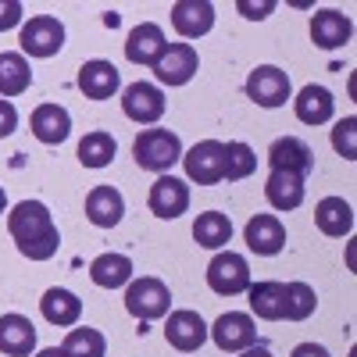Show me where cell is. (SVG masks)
I'll return each mask as SVG.
<instances>
[{
	"label": "cell",
	"instance_id": "6da1fadb",
	"mask_svg": "<svg viewBox=\"0 0 357 357\" xmlns=\"http://www.w3.org/2000/svg\"><path fill=\"white\" fill-rule=\"evenodd\" d=\"M8 232L22 257L29 261H50L61 247V232L54 225V215L43 200H22L8 215Z\"/></svg>",
	"mask_w": 357,
	"mask_h": 357
},
{
	"label": "cell",
	"instance_id": "7a4b0ae2",
	"mask_svg": "<svg viewBox=\"0 0 357 357\" xmlns=\"http://www.w3.org/2000/svg\"><path fill=\"white\" fill-rule=\"evenodd\" d=\"M132 158L146 172L168 175V168L175 161H183V139H178L172 129H143L132 139Z\"/></svg>",
	"mask_w": 357,
	"mask_h": 357
},
{
	"label": "cell",
	"instance_id": "3957f363",
	"mask_svg": "<svg viewBox=\"0 0 357 357\" xmlns=\"http://www.w3.org/2000/svg\"><path fill=\"white\" fill-rule=\"evenodd\" d=\"M126 311L139 321H154V318H165L172 311V293L161 279L154 275H143V279H132L126 286Z\"/></svg>",
	"mask_w": 357,
	"mask_h": 357
},
{
	"label": "cell",
	"instance_id": "277c9868",
	"mask_svg": "<svg viewBox=\"0 0 357 357\" xmlns=\"http://www.w3.org/2000/svg\"><path fill=\"white\" fill-rule=\"evenodd\" d=\"M204 275H207V286L218 296H240L250 289V264L243 254H232V250L215 254Z\"/></svg>",
	"mask_w": 357,
	"mask_h": 357
},
{
	"label": "cell",
	"instance_id": "5b68a950",
	"mask_svg": "<svg viewBox=\"0 0 357 357\" xmlns=\"http://www.w3.org/2000/svg\"><path fill=\"white\" fill-rule=\"evenodd\" d=\"M18 43H22V54L29 57H54L65 47V25L54 15H33L22 25Z\"/></svg>",
	"mask_w": 357,
	"mask_h": 357
},
{
	"label": "cell",
	"instance_id": "8992f818",
	"mask_svg": "<svg viewBox=\"0 0 357 357\" xmlns=\"http://www.w3.org/2000/svg\"><path fill=\"white\" fill-rule=\"evenodd\" d=\"M247 97L257 104V107H282L293 93V86H289V75L275 65H257L250 75H247Z\"/></svg>",
	"mask_w": 357,
	"mask_h": 357
},
{
	"label": "cell",
	"instance_id": "52a82bcc",
	"mask_svg": "<svg viewBox=\"0 0 357 357\" xmlns=\"http://www.w3.org/2000/svg\"><path fill=\"white\" fill-rule=\"evenodd\" d=\"M207 336L215 340L218 350L240 354V350H247V347L257 343V325H254V318L243 314V311H229V314H218L215 325H207Z\"/></svg>",
	"mask_w": 357,
	"mask_h": 357
},
{
	"label": "cell",
	"instance_id": "ba28073f",
	"mask_svg": "<svg viewBox=\"0 0 357 357\" xmlns=\"http://www.w3.org/2000/svg\"><path fill=\"white\" fill-rule=\"evenodd\" d=\"M222 154H225V143H222V139H200L197 146H190V151L183 154V165H186L190 183H200V186L222 183V175H225Z\"/></svg>",
	"mask_w": 357,
	"mask_h": 357
},
{
	"label": "cell",
	"instance_id": "9c48e42d",
	"mask_svg": "<svg viewBox=\"0 0 357 357\" xmlns=\"http://www.w3.org/2000/svg\"><path fill=\"white\" fill-rule=\"evenodd\" d=\"M197 68H200V54L193 43H168L161 61L154 65V75L165 86H186L197 75Z\"/></svg>",
	"mask_w": 357,
	"mask_h": 357
},
{
	"label": "cell",
	"instance_id": "30bf717a",
	"mask_svg": "<svg viewBox=\"0 0 357 357\" xmlns=\"http://www.w3.org/2000/svg\"><path fill=\"white\" fill-rule=\"evenodd\" d=\"M146 204H151V211L158 218L175 222L178 215L190 211V186L183 183V178H175V175H158V183L151 186Z\"/></svg>",
	"mask_w": 357,
	"mask_h": 357
},
{
	"label": "cell",
	"instance_id": "8fae6325",
	"mask_svg": "<svg viewBox=\"0 0 357 357\" xmlns=\"http://www.w3.org/2000/svg\"><path fill=\"white\" fill-rule=\"evenodd\" d=\"M122 111H126V118H132L139 126H154L165 114V93L154 82H132L122 93Z\"/></svg>",
	"mask_w": 357,
	"mask_h": 357
},
{
	"label": "cell",
	"instance_id": "7c38bea8",
	"mask_svg": "<svg viewBox=\"0 0 357 357\" xmlns=\"http://www.w3.org/2000/svg\"><path fill=\"white\" fill-rule=\"evenodd\" d=\"M168 50V40H165V29L158 22H139L129 40H126V57L132 65H146V68H154L161 61V54Z\"/></svg>",
	"mask_w": 357,
	"mask_h": 357
},
{
	"label": "cell",
	"instance_id": "4fadbf2b",
	"mask_svg": "<svg viewBox=\"0 0 357 357\" xmlns=\"http://www.w3.org/2000/svg\"><path fill=\"white\" fill-rule=\"evenodd\" d=\"M165 340L175 350L193 354L207 343V321L197 311H172L168 321H165Z\"/></svg>",
	"mask_w": 357,
	"mask_h": 357
},
{
	"label": "cell",
	"instance_id": "5bb4252c",
	"mask_svg": "<svg viewBox=\"0 0 357 357\" xmlns=\"http://www.w3.org/2000/svg\"><path fill=\"white\" fill-rule=\"evenodd\" d=\"M172 25L183 40H200L215 29V4H207V0H178V4H172Z\"/></svg>",
	"mask_w": 357,
	"mask_h": 357
},
{
	"label": "cell",
	"instance_id": "9a60e30c",
	"mask_svg": "<svg viewBox=\"0 0 357 357\" xmlns=\"http://www.w3.org/2000/svg\"><path fill=\"white\" fill-rule=\"evenodd\" d=\"M354 36V22L350 15L336 11V8H325V11H314L311 15V43L321 47V50H336V47H347Z\"/></svg>",
	"mask_w": 357,
	"mask_h": 357
},
{
	"label": "cell",
	"instance_id": "2e32d148",
	"mask_svg": "<svg viewBox=\"0 0 357 357\" xmlns=\"http://www.w3.org/2000/svg\"><path fill=\"white\" fill-rule=\"evenodd\" d=\"M268 165H272V172H296L307 178V172L314 168V154L301 136H279L268 146Z\"/></svg>",
	"mask_w": 357,
	"mask_h": 357
},
{
	"label": "cell",
	"instance_id": "e0dca14e",
	"mask_svg": "<svg viewBox=\"0 0 357 357\" xmlns=\"http://www.w3.org/2000/svg\"><path fill=\"white\" fill-rule=\"evenodd\" d=\"M29 129H33V136L40 143L57 146V143H65L72 136V114L61 104H40L33 111V118H29Z\"/></svg>",
	"mask_w": 357,
	"mask_h": 357
},
{
	"label": "cell",
	"instance_id": "ac0fdd59",
	"mask_svg": "<svg viewBox=\"0 0 357 357\" xmlns=\"http://www.w3.org/2000/svg\"><path fill=\"white\" fill-rule=\"evenodd\" d=\"M36 350V325L25 314H0V354L8 357H33Z\"/></svg>",
	"mask_w": 357,
	"mask_h": 357
},
{
	"label": "cell",
	"instance_id": "d6986e66",
	"mask_svg": "<svg viewBox=\"0 0 357 357\" xmlns=\"http://www.w3.org/2000/svg\"><path fill=\"white\" fill-rule=\"evenodd\" d=\"M243 240L254 254L261 257H272L286 247V225L275 218V215H254L243 229Z\"/></svg>",
	"mask_w": 357,
	"mask_h": 357
},
{
	"label": "cell",
	"instance_id": "ffe728a7",
	"mask_svg": "<svg viewBox=\"0 0 357 357\" xmlns=\"http://www.w3.org/2000/svg\"><path fill=\"white\" fill-rule=\"evenodd\" d=\"M118 86H122V75H118V68L111 61H86L79 68V89H82V97L89 100H111L118 93Z\"/></svg>",
	"mask_w": 357,
	"mask_h": 357
},
{
	"label": "cell",
	"instance_id": "44dd1931",
	"mask_svg": "<svg viewBox=\"0 0 357 357\" xmlns=\"http://www.w3.org/2000/svg\"><path fill=\"white\" fill-rule=\"evenodd\" d=\"M293 111H296V118H301L304 126H325V122H329V118L336 114V97H333L325 86L307 82L301 93H296Z\"/></svg>",
	"mask_w": 357,
	"mask_h": 357
},
{
	"label": "cell",
	"instance_id": "7402d4cb",
	"mask_svg": "<svg viewBox=\"0 0 357 357\" xmlns=\"http://www.w3.org/2000/svg\"><path fill=\"white\" fill-rule=\"evenodd\" d=\"M304 175L296 172H272L264 183V200L275 207V211H296V207L304 204Z\"/></svg>",
	"mask_w": 357,
	"mask_h": 357
},
{
	"label": "cell",
	"instance_id": "603a6c76",
	"mask_svg": "<svg viewBox=\"0 0 357 357\" xmlns=\"http://www.w3.org/2000/svg\"><path fill=\"white\" fill-rule=\"evenodd\" d=\"M126 215V200L114 186H93L86 193V218L97 229H114Z\"/></svg>",
	"mask_w": 357,
	"mask_h": 357
},
{
	"label": "cell",
	"instance_id": "cb8c5ba5",
	"mask_svg": "<svg viewBox=\"0 0 357 357\" xmlns=\"http://www.w3.org/2000/svg\"><path fill=\"white\" fill-rule=\"evenodd\" d=\"M40 311H43V318L50 325H57V329H72V325H79V318H82V301H79L72 289L54 286V289L43 293Z\"/></svg>",
	"mask_w": 357,
	"mask_h": 357
},
{
	"label": "cell",
	"instance_id": "d4e9b609",
	"mask_svg": "<svg viewBox=\"0 0 357 357\" xmlns=\"http://www.w3.org/2000/svg\"><path fill=\"white\" fill-rule=\"evenodd\" d=\"M89 279L100 289H122L132 282V257L126 254H100L89 264Z\"/></svg>",
	"mask_w": 357,
	"mask_h": 357
},
{
	"label": "cell",
	"instance_id": "484cf974",
	"mask_svg": "<svg viewBox=\"0 0 357 357\" xmlns=\"http://www.w3.org/2000/svg\"><path fill=\"white\" fill-rule=\"evenodd\" d=\"M314 222L325 236L340 240V236H350V229H354V207L343 197H325L314 207Z\"/></svg>",
	"mask_w": 357,
	"mask_h": 357
},
{
	"label": "cell",
	"instance_id": "4316f807",
	"mask_svg": "<svg viewBox=\"0 0 357 357\" xmlns=\"http://www.w3.org/2000/svg\"><path fill=\"white\" fill-rule=\"evenodd\" d=\"M29 86H33V68H29L25 54H0V97H22Z\"/></svg>",
	"mask_w": 357,
	"mask_h": 357
},
{
	"label": "cell",
	"instance_id": "83f0119b",
	"mask_svg": "<svg viewBox=\"0 0 357 357\" xmlns=\"http://www.w3.org/2000/svg\"><path fill=\"white\" fill-rule=\"evenodd\" d=\"M193 240H197L204 250H222V247L232 240V222H229V215H222V211H204V215H197V222H193Z\"/></svg>",
	"mask_w": 357,
	"mask_h": 357
},
{
	"label": "cell",
	"instance_id": "f1b7e54d",
	"mask_svg": "<svg viewBox=\"0 0 357 357\" xmlns=\"http://www.w3.org/2000/svg\"><path fill=\"white\" fill-rule=\"evenodd\" d=\"M250 311L264 321H282V293H286V282H250Z\"/></svg>",
	"mask_w": 357,
	"mask_h": 357
},
{
	"label": "cell",
	"instance_id": "f546056e",
	"mask_svg": "<svg viewBox=\"0 0 357 357\" xmlns=\"http://www.w3.org/2000/svg\"><path fill=\"white\" fill-rule=\"evenodd\" d=\"M114 154H118V143H114V136L104 132V129L86 132L82 143H79V161H82L86 168H107V165L114 161Z\"/></svg>",
	"mask_w": 357,
	"mask_h": 357
},
{
	"label": "cell",
	"instance_id": "4dcf8cb0",
	"mask_svg": "<svg viewBox=\"0 0 357 357\" xmlns=\"http://www.w3.org/2000/svg\"><path fill=\"white\" fill-rule=\"evenodd\" d=\"M318 307V296L307 282H286V293H282V318L286 321H304L311 318Z\"/></svg>",
	"mask_w": 357,
	"mask_h": 357
},
{
	"label": "cell",
	"instance_id": "1f68e13d",
	"mask_svg": "<svg viewBox=\"0 0 357 357\" xmlns=\"http://www.w3.org/2000/svg\"><path fill=\"white\" fill-rule=\"evenodd\" d=\"M61 350L68 357H104L107 354V340L100 329H89V325H79V329H72L61 343Z\"/></svg>",
	"mask_w": 357,
	"mask_h": 357
},
{
	"label": "cell",
	"instance_id": "d6a6232c",
	"mask_svg": "<svg viewBox=\"0 0 357 357\" xmlns=\"http://www.w3.org/2000/svg\"><path fill=\"white\" fill-rule=\"evenodd\" d=\"M222 165H225V175H222V178H229V183H240V178H247V175L257 168V154L250 151L243 139H232V143H225Z\"/></svg>",
	"mask_w": 357,
	"mask_h": 357
},
{
	"label": "cell",
	"instance_id": "836d02e7",
	"mask_svg": "<svg viewBox=\"0 0 357 357\" xmlns=\"http://www.w3.org/2000/svg\"><path fill=\"white\" fill-rule=\"evenodd\" d=\"M333 151L347 161H357V118H343L333 129Z\"/></svg>",
	"mask_w": 357,
	"mask_h": 357
},
{
	"label": "cell",
	"instance_id": "e575fe53",
	"mask_svg": "<svg viewBox=\"0 0 357 357\" xmlns=\"http://www.w3.org/2000/svg\"><path fill=\"white\" fill-rule=\"evenodd\" d=\"M22 15H25V8L18 4V0H0V33L22 25Z\"/></svg>",
	"mask_w": 357,
	"mask_h": 357
},
{
	"label": "cell",
	"instance_id": "d590c367",
	"mask_svg": "<svg viewBox=\"0 0 357 357\" xmlns=\"http://www.w3.org/2000/svg\"><path fill=\"white\" fill-rule=\"evenodd\" d=\"M236 8H240V15H243V18L261 22V18H268V15L275 11V0H261V4H254V0H240Z\"/></svg>",
	"mask_w": 357,
	"mask_h": 357
},
{
	"label": "cell",
	"instance_id": "8d00e7d4",
	"mask_svg": "<svg viewBox=\"0 0 357 357\" xmlns=\"http://www.w3.org/2000/svg\"><path fill=\"white\" fill-rule=\"evenodd\" d=\"M18 129V111L11 100H0V139H8Z\"/></svg>",
	"mask_w": 357,
	"mask_h": 357
},
{
	"label": "cell",
	"instance_id": "74e56055",
	"mask_svg": "<svg viewBox=\"0 0 357 357\" xmlns=\"http://www.w3.org/2000/svg\"><path fill=\"white\" fill-rule=\"evenodd\" d=\"M289 357H329V350H325L321 343H301V347H293Z\"/></svg>",
	"mask_w": 357,
	"mask_h": 357
},
{
	"label": "cell",
	"instance_id": "f35d334b",
	"mask_svg": "<svg viewBox=\"0 0 357 357\" xmlns=\"http://www.w3.org/2000/svg\"><path fill=\"white\" fill-rule=\"evenodd\" d=\"M240 357H272V350H268V347H261V343H254V347L240 350Z\"/></svg>",
	"mask_w": 357,
	"mask_h": 357
},
{
	"label": "cell",
	"instance_id": "ab89813d",
	"mask_svg": "<svg viewBox=\"0 0 357 357\" xmlns=\"http://www.w3.org/2000/svg\"><path fill=\"white\" fill-rule=\"evenodd\" d=\"M33 357H68L61 347H47V350H40V354H33Z\"/></svg>",
	"mask_w": 357,
	"mask_h": 357
},
{
	"label": "cell",
	"instance_id": "60d3db41",
	"mask_svg": "<svg viewBox=\"0 0 357 357\" xmlns=\"http://www.w3.org/2000/svg\"><path fill=\"white\" fill-rule=\"evenodd\" d=\"M8 211V193H4V186H0V215Z\"/></svg>",
	"mask_w": 357,
	"mask_h": 357
}]
</instances>
